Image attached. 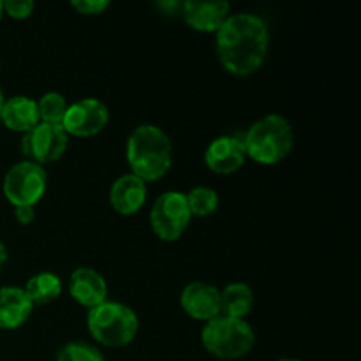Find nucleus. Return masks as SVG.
Segmentation results:
<instances>
[{
	"mask_svg": "<svg viewBox=\"0 0 361 361\" xmlns=\"http://www.w3.org/2000/svg\"><path fill=\"white\" fill-rule=\"evenodd\" d=\"M219 60L233 76H249L261 66L268 53L270 34L259 16L249 13L229 14L217 32Z\"/></svg>",
	"mask_w": 361,
	"mask_h": 361,
	"instance_id": "f257e3e1",
	"label": "nucleus"
},
{
	"mask_svg": "<svg viewBox=\"0 0 361 361\" xmlns=\"http://www.w3.org/2000/svg\"><path fill=\"white\" fill-rule=\"evenodd\" d=\"M127 164L134 176L155 182L168 175L173 164V145L157 126H140L127 140Z\"/></svg>",
	"mask_w": 361,
	"mask_h": 361,
	"instance_id": "f03ea898",
	"label": "nucleus"
},
{
	"mask_svg": "<svg viewBox=\"0 0 361 361\" xmlns=\"http://www.w3.org/2000/svg\"><path fill=\"white\" fill-rule=\"evenodd\" d=\"M245 154L259 164L271 166L284 161L295 145V133L288 118L271 113L257 120L243 136Z\"/></svg>",
	"mask_w": 361,
	"mask_h": 361,
	"instance_id": "7ed1b4c3",
	"label": "nucleus"
},
{
	"mask_svg": "<svg viewBox=\"0 0 361 361\" xmlns=\"http://www.w3.org/2000/svg\"><path fill=\"white\" fill-rule=\"evenodd\" d=\"M88 334L106 348H126L136 338L140 321L130 307L120 302H102L88 310Z\"/></svg>",
	"mask_w": 361,
	"mask_h": 361,
	"instance_id": "20e7f679",
	"label": "nucleus"
},
{
	"mask_svg": "<svg viewBox=\"0 0 361 361\" xmlns=\"http://www.w3.org/2000/svg\"><path fill=\"white\" fill-rule=\"evenodd\" d=\"M203 348L219 360H238L249 355L256 342V335L245 319L217 316L201 330Z\"/></svg>",
	"mask_w": 361,
	"mask_h": 361,
	"instance_id": "39448f33",
	"label": "nucleus"
},
{
	"mask_svg": "<svg viewBox=\"0 0 361 361\" xmlns=\"http://www.w3.org/2000/svg\"><path fill=\"white\" fill-rule=\"evenodd\" d=\"M48 185V175L44 168L30 161L14 164L4 176V196L14 208L35 207L44 196Z\"/></svg>",
	"mask_w": 361,
	"mask_h": 361,
	"instance_id": "423d86ee",
	"label": "nucleus"
},
{
	"mask_svg": "<svg viewBox=\"0 0 361 361\" xmlns=\"http://www.w3.org/2000/svg\"><path fill=\"white\" fill-rule=\"evenodd\" d=\"M189 207L185 194L168 190L154 201L150 210V224L162 242H175L185 233L190 224Z\"/></svg>",
	"mask_w": 361,
	"mask_h": 361,
	"instance_id": "0eeeda50",
	"label": "nucleus"
},
{
	"mask_svg": "<svg viewBox=\"0 0 361 361\" xmlns=\"http://www.w3.org/2000/svg\"><path fill=\"white\" fill-rule=\"evenodd\" d=\"M67 145H69V136L62 126L39 122L34 129L23 134L21 154L25 155V161L42 166L59 161L66 154Z\"/></svg>",
	"mask_w": 361,
	"mask_h": 361,
	"instance_id": "6e6552de",
	"label": "nucleus"
},
{
	"mask_svg": "<svg viewBox=\"0 0 361 361\" xmlns=\"http://www.w3.org/2000/svg\"><path fill=\"white\" fill-rule=\"evenodd\" d=\"M109 122V109L99 99H81L67 106L62 127L67 136L90 137L104 130Z\"/></svg>",
	"mask_w": 361,
	"mask_h": 361,
	"instance_id": "1a4fd4ad",
	"label": "nucleus"
},
{
	"mask_svg": "<svg viewBox=\"0 0 361 361\" xmlns=\"http://www.w3.org/2000/svg\"><path fill=\"white\" fill-rule=\"evenodd\" d=\"M180 303L187 316L196 321L208 323L221 316V291L207 282L197 281L187 284L180 296Z\"/></svg>",
	"mask_w": 361,
	"mask_h": 361,
	"instance_id": "9d476101",
	"label": "nucleus"
},
{
	"mask_svg": "<svg viewBox=\"0 0 361 361\" xmlns=\"http://www.w3.org/2000/svg\"><path fill=\"white\" fill-rule=\"evenodd\" d=\"M245 145L243 137L221 136L210 143L204 152V162L208 169L217 175H231L236 173L245 162Z\"/></svg>",
	"mask_w": 361,
	"mask_h": 361,
	"instance_id": "9b49d317",
	"label": "nucleus"
},
{
	"mask_svg": "<svg viewBox=\"0 0 361 361\" xmlns=\"http://www.w3.org/2000/svg\"><path fill=\"white\" fill-rule=\"evenodd\" d=\"M67 288H69V295L73 296L74 302L87 309H94L108 300V282L94 268H76L71 274Z\"/></svg>",
	"mask_w": 361,
	"mask_h": 361,
	"instance_id": "f8f14e48",
	"label": "nucleus"
},
{
	"mask_svg": "<svg viewBox=\"0 0 361 361\" xmlns=\"http://www.w3.org/2000/svg\"><path fill=\"white\" fill-rule=\"evenodd\" d=\"M231 6L229 2L219 0V2H197V0H187L182 4V16L189 27L197 32H217L229 18Z\"/></svg>",
	"mask_w": 361,
	"mask_h": 361,
	"instance_id": "ddd939ff",
	"label": "nucleus"
},
{
	"mask_svg": "<svg viewBox=\"0 0 361 361\" xmlns=\"http://www.w3.org/2000/svg\"><path fill=\"white\" fill-rule=\"evenodd\" d=\"M109 201L116 214L134 215L147 203V183L133 173L115 180L109 190Z\"/></svg>",
	"mask_w": 361,
	"mask_h": 361,
	"instance_id": "4468645a",
	"label": "nucleus"
},
{
	"mask_svg": "<svg viewBox=\"0 0 361 361\" xmlns=\"http://www.w3.org/2000/svg\"><path fill=\"white\" fill-rule=\"evenodd\" d=\"M34 305L23 288H0V330H16L32 316Z\"/></svg>",
	"mask_w": 361,
	"mask_h": 361,
	"instance_id": "2eb2a0df",
	"label": "nucleus"
},
{
	"mask_svg": "<svg viewBox=\"0 0 361 361\" xmlns=\"http://www.w3.org/2000/svg\"><path fill=\"white\" fill-rule=\"evenodd\" d=\"M0 120L9 130L27 134L39 123L37 101L27 95H14L7 99L2 106Z\"/></svg>",
	"mask_w": 361,
	"mask_h": 361,
	"instance_id": "dca6fc26",
	"label": "nucleus"
},
{
	"mask_svg": "<svg viewBox=\"0 0 361 361\" xmlns=\"http://www.w3.org/2000/svg\"><path fill=\"white\" fill-rule=\"evenodd\" d=\"M254 307L252 289L242 282H233L221 291V314L235 319H245Z\"/></svg>",
	"mask_w": 361,
	"mask_h": 361,
	"instance_id": "f3484780",
	"label": "nucleus"
},
{
	"mask_svg": "<svg viewBox=\"0 0 361 361\" xmlns=\"http://www.w3.org/2000/svg\"><path fill=\"white\" fill-rule=\"evenodd\" d=\"M23 289L34 307L48 305L62 295L63 284L59 275L51 274V271H41V274H35L34 277L28 279Z\"/></svg>",
	"mask_w": 361,
	"mask_h": 361,
	"instance_id": "a211bd4d",
	"label": "nucleus"
},
{
	"mask_svg": "<svg viewBox=\"0 0 361 361\" xmlns=\"http://www.w3.org/2000/svg\"><path fill=\"white\" fill-rule=\"evenodd\" d=\"M67 101L59 92H48L37 101L39 122L51 123V126H62V120L67 111Z\"/></svg>",
	"mask_w": 361,
	"mask_h": 361,
	"instance_id": "6ab92c4d",
	"label": "nucleus"
},
{
	"mask_svg": "<svg viewBox=\"0 0 361 361\" xmlns=\"http://www.w3.org/2000/svg\"><path fill=\"white\" fill-rule=\"evenodd\" d=\"M185 200L192 217H208L215 214L219 207V194L210 187H194L185 194Z\"/></svg>",
	"mask_w": 361,
	"mask_h": 361,
	"instance_id": "aec40b11",
	"label": "nucleus"
},
{
	"mask_svg": "<svg viewBox=\"0 0 361 361\" xmlns=\"http://www.w3.org/2000/svg\"><path fill=\"white\" fill-rule=\"evenodd\" d=\"M56 361H104L101 351L87 342H69L56 355Z\"/></svg>",
	"mask_w": 361,
	"mask_h": 361,
	"instance_id": "412c9836",
	"label": "nucleus"
},
{
	"mask_svg": "<svg viewBox=\"0 0 361 361\" xmlns=\"http://www.w3.org/2000/svg\"><path fill=\"white\" fill-rule=\"evenodd\" d=\"M35 4L32 0H7L4 2V14L14 20H27L34 13Z\"/></svg>",
	"mask_w": 361,
	"mask_h": 361,
	"instance_id": "4be33fe9",
	"label": "nucleus"
},
{
	"mask_svg": "<svg viewBox=\"0 0 361 361\" xmlns=\"http://www.w3.org/2000/svg\"><path fill=\"white\" fill-rule=\"evenodd\" d=\"M71 6L83 16H95V14L104 13L109 7V2L108 0H74L71 2Z\"/></svg>",
	"mask_w": 361,
	"mask_h": 361,
	"instance_id": "5701e85b",
	"label": "nucleus"
},
{
	"mask_svg": "<svg viewBox=\"0 0 361 361\" xmlns=\"http://www.w3.org/2000/svg\"><path fill=\"white\" fill-rule=\"evenodd\" d=\"M14 217H16L18 224H21V226L32 224L35 219L34 207H16L14 208Z\"/></svg>",
	"mask_w": 361,
	"mask_h": 361,
	"instance_id": "b1692460",
	"label": "nucleus"
},
{
	"mask_svg": "<svg viewBox=\"0 0 361 361\" xmlns=\"http://www.w3.org/2000/svg\"><path fill=\"white\" fill-rule=\"evenodd\" d=\"M7 261V250H6V245H4L2 242H0V271H2L4 264H6Z\"/></svg>",
	"mask_w": 361,
	"mask_h": 361,
	"instance_id": "393cba45",
	"label": "nucleus"
},
{
	"mask_svg": "<svg viewBox=\"0 0 361 361\" xmlns=\"http://www.w3.org/2000/svg\"><path fill=\"white\" fill-rule=\"evenodd\" d=\"M4 102H6V97H4L2 88H0V113H2V106H4Z\"/></svg>",
	"mask_w": 361,
	"mask_h": 361,
	"instance_id": "a878e982",
	"label": "nucleus"
},
{
	"mask_svg": "<svg viewBox=\"0 0 361 361\" xmlns=\"http://www.w3.org/2000/svg\"><path fill=\"white\" fill-rule=\"evenodd\" d=\"M2 16H4V2L0 0V20H2Z\"/></svg>",
	"mask_w": 361,
	"mask_h": 361,
	"instance_id": "bb28decb",
	"label": "nucleus"
},
{
	"mask_svg": "<svg viewBox=\"0 0 361 361\" xmlns=\"http://www.w3.org/2000/svg\"><path fill=\"white\" fill-rule=\"evenodd\" d=\"M279 361H302V360H296V358H284V360H279Z\"/></svg>",
	"mask_w": 361,
	"mask_h": 361,
	"instance_id": "cd10ccee",
	"label": "nucleus"
}]
</instances>
